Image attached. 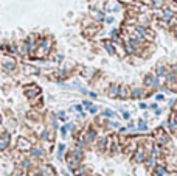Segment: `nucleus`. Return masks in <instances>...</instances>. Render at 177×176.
Instances as JSON below:
<instances>
[{
    "label": "nucleus",
    "mask_w": 177,
    "mask_h": 176,
    "mask_svg": "<svg viewBox=\"0 0 177 176\" xmlns=\"http://www.w3.org/2000/svg\"><path fill=\"white\" fill-rule=\"evenodd\" d=\"M154 143L158 146H168L169 145V137H168V132L165 129H158L154 136Z\"/></svg>",
    "instance_id": "1"
},
{
    "label": "nucleus",
    "mask_w": 177,
    "mask_h": 176,
    "mask_svg": "<svg viewBox=\"0 0 177 176\" xmlns=\"http://www.w3.org/2000/svg\"><path fill=\"white\" fill-rule=\"evenodd\" d=\"M146 157H148V151L145 150L141 145H138V146H137V150L134 151V156H132L134 162H137V164H145Z\"/></svg>",
    "instance_id": "2"
},
{
    "label": "nucleus",
    "mask_w": 177,
    "mask_h": 176,
    "mask_svg": "<svg viewBox=\"0 0 177 176\" xmlns=\"http://www.w3.org/2000/svg\"><path fill=\"white\" fill-rule=\"evenodd\" d=\"M143 84L146 87H158L160 86V81L155 75H146L145 79H143Z\"/></svg>",
    "instance_id": "3"
},
{
    "label": "nucleus",
    "mask_w": 177,
    "mask_h": 176,
    "mask_svg": "<svg viewBox=\"0 0 177 176\" xmlns=\"http://www.w3.org/2000/svg\"><path fill=\"white\" fill-rule=\"evenodd\" d=\"M138 47H141V45L135 44L134 40H131V39H128L126 42H124V51H126V53H131V55H134V53H138V51H140Z\"/></svg>",
    "instance_id": "4"
},
{
    "label": "nucleus",
    "mask_w": 177,
    "mask_h": 176,
    "mask_svg": "<svg viewBox=\"0 0 177 176\" xmlns=\"http://www.w3.org/2000/svg\"><path fill=\"white\" fill-rule=\"evenodd\" d=\"M17 150L19 151H30L31 150V142L26 137H19L17 139Z\"/></svg>",
    "instance_id": "5"
},
{
    "label": "nucleus",
    "mask_w": 177,
    "mask_h": 176,
    "mask_svg": "<svg viewBox=\"0 0 177 176\" xmlns=\"http://www.w3.org/2000/svg\"><path fill=\"white\" fill-rule=\"evenodd\" d=\"M25 95L33 100V98H36L37 95H40V89H39L37 86H34V84H33V86H26V87H25Z\"/></svg>",
    "instance_id": "6"
},
{
    "label": "nucleus",
    "mask_w": 177,
    "mask_h": 176,
    "mask_svg": "<svg viewBox=\"0 0 177 176\" xmlns=\"http://www.w3.org/2000/svg\"><path fill=\"white\" fill-rule=\"evenodd\" d=\"M83 137H84V140H86L87 145H92L95 140H97V131H95L93 128H89L86 131V134H83Z\"/></svg>",
    "instance_id": "7"
},
{
    "label": "nucleus",
    "mask_w": 177,
    "mask_h": 176,
    "mask_svg": "<svg viewBox=\"0 0 177 176\" xmlns=\"http://www.w3.org/2000/svg\"><path fill=\"white\" fill-rule=\"evenodd\" d=\"M131 97V87L129 86H120L118 87V98H129Z\"/></svg>",
    "instance_id": "8"
},
{
    "label": "nucleus",
    "mask_w": 177,
    "mask_h": 176,
    "mask_svg": "<svg viewBox=\"0 0 177 176\" xmlns=\"http://www.w3.org/2000/svg\"><path fill=\"white\" fill-rule=\"evenodd\" d=\"M8 145H9V132H3L0 136V151L6 150Z\"/></svg>",
    "instance_id": "9"
},
{
    "label": "nucleus",
    "mask_w": 177,
    "mask_h": 176,
    "mask_svg": "<svg viewBox=\"0 0 177 176\" xmlns=\"http://www.w3.org/2000/svg\"><path fill=\"white\" fill-rule=\"evenodd\" d=\"M37 173H39L40 176H54V171H53V168H51L50 165H42V167H39Z\"/></svg>",
    "instance_id": "10"
},
{
    "label": "nucleus",
    "mask_w": 177,
    "mask_h": 176,
    "mask_svg": "<svg viewBox=\"0 0 177 176\" xmlns=\"http://www.w3.org/2000/svg\"><path fill=\"white\" fill-rule=\"evenodd\" d=\"M168 129H169L171 132L177 134V125H175V114H174V112H172V114L169 115V118H168Z\"/></svg>",
    "instance_id": "11"
},
{
    "label": "nucleus",
    "mask_w": 177,
    "mask_h": 176,
    "mask_svg": "<svg viewBox=\"0 0 177 176\" xmlns=\"http://www.w3.org/2000/svg\"><path fill=\"white\" fill-rule=\"evenodd\" d=\"M154 173H157L158 176H169L168 168H166L165 165H162V164H157V165L154 167Z\"/></svg>",
    "instance_id": "12"
},
{
    "label": "nucleus",
    "mask_w": 177,
    "mask_h": 176,
    "mask_svg": "<svg viewBox=\"0 0 177 176\" xmlns=\"http://www.w3.org/2000/svg\"><path fill=\"white\" fill-rule=\"evenodd\" d=\"M67 164H69V167H70V168H73V170H75V168H78V167L81 165V160H79V159H76V157H73V156L70 154L69 157H67Z\"/></svg>",
    "instance_id": "13"
},
{
    "label": "nucleus",
    "mask_w": 177,
    "mask_h": 176,
    "mask_svg": "<svg viewBox=\"0 0 177 176\" xmlns=\"http://www.w3.org/2000/svg\"><path fill=\"white\" fill-rule=\"evenodd\" d=\"M90 14H92V19H95L97 22L104 20V14H103V11H101V9H92V11H90Z\"/></svg>",
    "instance_id": "14"
},
{
    "label": "nucleus",
    "mask_w": 177,
    "mask_h": 176,
    "mask_svg": "<svg viewBox=\"0 0 177 176\" xmlns=\"http://www.w3.org/2000/svg\"><path fill=\"white\" fill-rule=\"evenodd\" d=\"M145 164H146L148 168H154V167L157 165V157H154V156H151V154H148V157H146V160H145Z\"/></svg>",
    "instance_id": "15"
},
{
    "label": "nucleus",
    "mask_w": 177,
    "mask_h": 176,
    "mask_svg": "<svg viewBox=\"0 0 177 176\" xmlns=\"http://www.w3.org/2000/svg\"><path fill=\"white\" fill-rule=\"evenodd\" d=\"M162 11H163V17H162V19H163V22H165V23L168 25V22H169V20L174 17V14H172V12H171L168 8H163Z\"/></svg>",
    "instance_id": "16"
},
{
    "label": "nucleus",
    "mask_w": 177,
    "mask_h": 176,
    "mask_svg": "<svg viewBox=\"0 0 177 176\" xmlns=\"http://www.w3.org/2000/svg\"><path fill=\"white\" fill-rule=\"evenodd\" d=\"M166 72H168V67H165V65H158L157 69H155V76H157V78H165Z\"/></svg>",
    "instance_id": "17"
},
{
    "label": "nucleus",
    "mask_w": 177,
    "mask_h": 176,
    "mask_svg": "<svg viewBox=\"0 0 177 176\" xmlns=\"http://www.w3.org/2000/svg\"><path fill=\"white\" fill-rule=\"evenodd\" d=\"M2 65L5 67V69H8V70H12V69L16 67V62L12 61L11 58H5V59H3V62H2Z\"/></svg>",
    "instance_id": "18"
},
{
    "label": "nucleus",
    "mask_w": 177,
    "mask_h": 176,
    "mask_svg": "<svg viewBox=\"0 0 177 176\" xmlns=\"http://www.w3.org/2000/svg\"><path fill=\"white\" fill-rule=\"evenodd\" d=\"M30 154H31V156H34V157H44V151L40 150V148H37V146H31Z\"/></svg>",
    "instance_id": "19"
},
{
    "label": "nucleus",
    "mask_w": 177,
    "mask_h": 176,
    "mask_svg": "<svg viewBox=\"0 0 177 176\" xmlns=\"http://www.w3.org/2000/svg\"><path fill=\"white\" fill-rule=\"evenodd\" d=\"M118 84H112L111 87H109V97H112V98H117L118 97Z\"/></svg>",
    "instance_id": "20"
},
{
    "label": "nucleus",
    "mask_w": 177,
    "mask_h": 176,
    "mask_svg": "<svg viewBox=\"0 0 177 176\" xmlns=\"http://www.w3.org/2000/svg\"><path fill=\"white\" fill-rule=\"evenodd\" d=\"M97 31H98V25H93V26H89V28H86L84 34H86V36H92V34H97Z\"/></svg>",
    "instance_id": "21"
},
{
    "label": "nucleus",
    "mask_w": 177,
    "mask_h": 176,
    "mask_svg": "<svg viewBox=\"0 0 177 176\" xmlns=\"http://www.w3.org/2000/svg\"><path fill=\"white\" fill-rule=\"evenodd\" d=\"M104 48L109 55H115V47L112 45V42H104Z\"/></svg>",
    "instance_id": "22"
},
{
    "label": "nucleus",
    "mask_w": 177,
    "mask_h": 176,
    "mask_svg": "<svg viewBox=\"0 0 177 176\" xmlns=\"http://www.w3.org/2000/svg\"><path fill=\"white\" fill-rule=\"evenodd\" d=\"M72 156L81 160V159H83V156H84V151L81 150V148H75V150H73V153H72Z\"/></svg>",
    "instance_id": "23"
},
{
    "label": "nucleus",
    "mask_w": 177,
    "mask_h": 176,
    "mask_svg": "<svg viewBox=\"0 0 177 176\" xmlns=\"http://www.w3.org/2000/svg\"><path fill=\"white\" fill-rule=\"evenodd\" d=\"M138 22H140V25H141V26H146V25H149V22H151V20H149V17H148V16L140 14V16H138Z\"/></svg>",
    "instance_id": "24"
},
{
    "label": "nucleus",
    "mask_w": 177,
    "mask_h": 176,
    "mask_svg": "<svg viewBox=\"0 0 177 176\" xmlns=\"http://www.w3.org/2000/svg\"><path fill=\"white\" fill-rule=\"evenodd\" d=\"M141 95H143V90H141L140 87H137V89L131 90V97H134V98H140Z\"/></svg>",
    "instance_id": "25"
},
{
    "label": "nucleus",
    "mask_w": 177,
    "mask_h": 176,
    "mask_svg": "<svg viewBox=\"0 0 177 176\" xmlns=\"http://www.w3.org/2000/svg\"><path fill=\"white\" fill-rule=\"evenodd\" d=\"M87 143H86V140H84V137L81 136V137H78V140H76V148H81V150H83V148L86 146Z\"/></svg>",
    "instance_id": "26"
},
{
    "label": "nucleus",
    "mask_w": 177,
    "mask_h": 176,
    "mask_svg": "<svg viewBox=\"0 0 177 176\" xmlns=\"http://www.w3.org/2000/svg\"><path fill=\"white\" fill-rule=\"evenodd\" d=\"M137 129H138V131H143V132H145V131H148V125H146V121L140 120L138 123H137Z\"/></svg>",
    "instance_id": "27"
},
{
    "label": "nucleus",
    "mask_w": 177,
    "mask_h": 176,
    "mask_svg": "<svg viewBox=\"0 0 177 176\" xmlns=\"http://www.w3.org/2000/svg\"><path fill=\"white\" fill-rule=\"evenodd\" d=\"M106 143H107V137H101L98 142V148L100 150H106Z\"/></svg>",
    "instance_id": "28"
},
{
    "label": "nucleus",
    "mask_w": 177,
    "mask_h": 176,
    "mask_svg": "<svg viewBox=\"0 0 177 176\" xmlns=\"http://www.w3.org/2000/svg\"><path fill=\"white\" fill-rule=\"evenodd\" d=\"M103 117H109V118H112V117H115V112H114V111H111V109H104V111H103Z\"/></svg>",
    "instance_id": "29"
},
{
    "label": "nucleus",
    "mask_w": 177,
    "mask_h": 176,
    "mask_svg": "<svg viewBox=\"0 0 177 176\" xmlns=\"http://www.w3.org/2000/svg\"><path fill=\"white\" fill-rule=\"evenodd\" d=\"M42 139H44V140H50V139H51V132H50L48 129H44V132H42Z\"/></svg>",
    "instance_id": "30"
},
{
    "label": "nucleus",
    "mask_w": 177,
    "mask_h": 176,
    "mask_svg": "<svg viewBox=\"0 0 177 176\" xmlns=\"http://www.w3.org/2000/svg\"><path fill=\"white\" fill-rule=\"evenodd\" d=\"M84 171H87V168H86V167H78V168H75V174H76V176L83 174Z\"/></svg>",
    "instance_id": "31"
},
{
    "label": "nucleus",
    "mask_w": 177,
    "mask_h": 176,
    "mask_svg": "<svg viewBox=\"0 0 177 176\" xmlns=\"http://www.w3.org/2000/svg\"><path fill=\"white\" fill-rule=\"evenodd\" d=\"M121 44H123V40H121V37L118 36V37H114V40H112V45H121Z\"/></svg>",
    "instance_id": "32"
},
{
    "label": "nucleus",
    "mask_w": 177,
    "mask_h": 176,
    "mask_svg": "<svg viewBox=\"0 0 177 176\" xmlns=\"http://www.w3.org/2000/svg\"><path fill=\"white\" fill-rule=\"evenodd\" d=\"M64 150H65V145H64V143H61V145H59V150H58V157H59V159L62 157V154H64Z\"/></svg>",
    "instance_id": "33"
},
{
    "label": "nucleus",
    "mask_w": 177,
    "mask_h": 176,
    "mask_svg": "<svg viewBox=\"0 0 177 176\" xmlns=\"http://www.w3.org/2000/svg\"><path fill=\"white\" fill-rule=\"evenodd\" d=\"M168 9L172 12V14H175V12H177V3H175V2H174V3H171V5L168 6Z\"/></svg>",
    "instance_id": "34"
},
{
    "label": "nucleus",
    "mask_w": 177,
    "mask_h": 176,
    "mask_svg": "<svg viewBox=\"0 0 177 176\" xmlns=\"http://www.w3.org/2000/svg\"><path fill=\"white\" fill-rule=\"evenodd\" d=\"M22 167H23V168H30V167H31V162H30L28 159H26V160H22Z\"/></svg>",
    "instance_id": "35"
},
{
    "label": "nucleus",
    "mask_w": 177,
    "mask_h": 176,
    "mask_svg": "<svg viewBox=\"0 0 177 176\" xmlns=\"http://www.w3.org/2000/svg\"><path fill=\"white\" fill-rule=\"evenodd\" d=\"M89 111H90L92 114H97V112H98V107H97V106H92V107H90Z\"/></svg>",
    "instance_id": "36"
},
{
    "label": "nucleus",
    "mask_w": 177,
    "mask_h": 176,
    "mask_svg": "<svg viewBox=\"0 0 177 176\" xmlns=\"http://www.w3.org/2000/svg\"><path fill=\"white\" fill-rule=\"evenodd\" d=\"M83 104H84V106H86V107H87V109H90V107H92V106H93V104H92V103H90V101H84V103H83Z\"/></svg>",
    "instance_id": "37"
},
{
    "label": "nucleus",
    "mask_w": 177,
    "mask_h": 176,
    "mask_svg": "<svg viewBox=\"0 0 177 176\" xmlns=\"http://www.w3.org/2000/svg\"><path fill=\"white\" fill-rule=\"evenodd\" d=\"M58 115H59V118H61V120H65V118H67V117H65V112H62V111H61Z\"/></svg>",
    "instance_id": "38"
},
{
    "label": "nucleus",
    "mask_w": 177,
    "mask_h": 176,
    "mask_svg": "<svg viewBox=\"0 0 177 176\" xmlns=\"http://www.w3.org/2000/svg\"><path fill=\"white\" fill-rule=\"evenodd\" d=\"M154 5H155L157 8H160V6H162V0H154Z\"/></svg>",
    "instance_id": "39"
},
{
    "label": "nucleus",
    "mask_w": 177,
    "mask_h": 176,
    "mask_svg": "<svg viewBox=\"0 0 177 176\" xmlns=\"http://www.w3.org/2000/svg\"><path fill=\"white\" fill-rule=\"evenodd\" d=\"M163 98H165V97H163L162 93H158V95H155V100H157V101H162Z\"/></svg>",
    "instance_id": "40"
},
{
    "label": "nucleus",
    "mask_w": 177,
    "mask_h": 176,
    "mask_svg": "<svg viewBox=\"0 0 177 176\" xmlns=\"http://www.w3.org/2000/svg\"><path fill=\"white\" fill-rule=\"evenodd\" d=\"M75 109H76V111H79L81 114H83V106H79V104H78V106H75Z\"/></svg>",
    "instance_id": "41"
},
{
    "label": "nucleus",
    "mask_w": 177,
    "mask_h": 176,
    "mask_svg": "<svg viewBox=\"0 0 177 176\" xmlns=\"http://www.w3.org/2000/svg\"><path fill=\"white\" fill-rule=\"evenodd\" d=\"M172 107H174V114L177 115V101H175V103H172Z\"/></svg>",
    "instance_id": "42"
},
{
    "label": "nucleus",
    "mask_w": 177,
    "mask_h": 176,
    "mask_svg": "<svg viewBox=\"0 0 177 176\" xmlns=\"http://www.w3.org/2000/svg\"><path fill=\"white\" fill-rule=\"evenodd\" d=\"M123 117H124V118L128 120V118H129V112H126V111H123Z\"/></svg>",
    "instance_id": "43"
},
{
    "label": "nucleus",
    "mask_w": 177,
    "mask_h": 176,
    "mask_svg": "<svg viewBox=\"0 0 177 176\" xmlns=\"http://www.w3.org/2000/svg\"><path fill=\"white\" fill-rule=\"evenodd\" d=\"M106 22H107V23H112V22H114V17H107Z\"/></svg>",
    "instance_id": "44"
},
{
    "label": "nucleus",
    "mask_w": 177,
    "mask_h": 176,
    "mask_svg": "<svg viewBox=\"0 0 177 176\" xmlns=\"http://www.w3.org/2000/svg\"><path fill=\"white\" fill-rule=\"evenodd\" d=\"M79 176H92V174H90V173H89V170H87V171H84L83 174H79Z\"/></svg>",
    "instance_id": "45"
},
{
    "label": "nucleus",
    "mask_w": 177,
    "mask_h": 176,
    "mask_svg": "<svg viewBox=\"0 0 177 176\" xmlns=\"http://www.w3.org/2000/svg\"><path fill=\"white\" fill-rule=\"evenodd\" d=\"M89 93H90V97H92V98H97V93H95V92H89Z\"/></svg>",
    "instance_id": "46"
},
{
    "label": "nucleus",
    "mask_w": 177,
    "mask_h": 176,
    "mask_svg": "<svg viewBox=\"0 0 177 176\" xmlns=\"http://www.w3.org/2000/svg\"><path fill=\"white\" fill-rule=\"evenodd\" d=\"M143 2H145L146 5H151V3H152V0H143Z\"/></svg>",
    "instance_id": "47"
},
{
    "label": "nucleus",
    "mask_w": 177,
    "mask_h": 176,
    "mask_svg": "<svg viewBox=\"0 0 177 176\" xmlns=\"http://www.w3.org/2000/svg\"><path fill=\"white\" fill-rule=\"evenodd\" d=\"M140 107H141V109H146V107H148V104H145V103H141V104H140Z\"/></svg>",
    "instance_id": "48"
},
{
    "label": "nucleus",
    "mask_w": 177,
    "mask_h": 176,
    "mask_svg": "<svg viewBox=\"0 0 177 176\" xmlns=\"http://www.w3.org/2000/svg\"><path fill=\"white\" fill-rule=\"evenodd\" d=\"M174 34H175V37H177V23H175V26H174Z\"/></svg>",
    "instance_id": "49"
},
{
    "label": "nucleus",
    "mask_w": 177,
    "mask_h": 176,
    "mask_svg": "<svg viewBox=\"0 0 177 176\" xmlns=\"http://www.w3.org/2000/svg\"><path fill=\"white\" fill-rule=\"evenodd\" d=\"M120 2H126V3H131L132 0H120Z\"/></svg>",
    "instance_id": "50"
},
{
    "label": "nucleus",
    "mask_w": 177,
    "mask_h": 176,
    "mask_svg": "<svg viewBox=\"0 0 177 176\" xmlns=\"http://www.w3.org/2000/svg\"><path fill=\"white\" fill-rule=\"evenodd\" d=\"M174 19H175V20H177V12H175V14H174Z\"/></svg>",
    "instance_id": "51"
},
{
    "label": "nucleus",
    "mask_w": 177,
    "mask_h": 176,
    "mask_svg": "<svg viewBox=\"0 0 177 176\" xmlns=\"http://www.w3.org/2000/svg\"><path fill=\"white\" fill-rule=\"evenodd\" d=\"M175 125H177V115H175Z\"/></svg>",
    "instance_id": "52"
},
{
    "label": "nucleus",
    "mask_w": 177,
    "mask_h": 176,
    "mask_svg": "<svg viewBox=\"0 0 177 176\" xmlns=\"http://www.w3.org/2000/svg\"><path fill=\"white\" fill-rule=\"evenodd\" d=\"M152 176H158V174H157V173H154V174H152Z\"/></svg>",
    "instance_id": "53"
},
{
    "label": "nucleus",
    "mask_w": 177,
    "mask_h": 176,
    "mask_svg": "<svg viewBox=\"0 0 177 176\" xmlns=\"http://www.w3.org/2000/svg\"><path fill=\"white\" fill-rule=\"evenodd\" d=\"M174 2H175V3H177V0H174Z\"/></svg>",
    "instance_id": "54"
}]
</instances>
